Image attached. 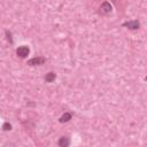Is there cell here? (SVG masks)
<instances>
[{
  "label": "cell",
  "instance_id": "6da1fadb",
  "mask_svg": "<svg viewBox=\"0 0 147 147\" xmlns=\"http://www.w3.org/2000/svg\"><path fill=\"white\" fill-rule=\"evenodd\" d=\"M29 53H30V49H29L28 46H20V47L16 49L17 56H20V57H22V59L26 57V56L29 55Z\"/></svg>",
  "mask_w": 147,
  "mask_h": 147
},
{
  "label": "cell",
  "instance_id": "7a4b0ae2",
  "mask_svg": "<svg viewBox=\"0 0 147 147\" xmlns=\"http://www.w3.org/2000/svg\"><path fill=\"white\" fill-rule=\"evenodd\" d=\"M45 61H46L45 57L38 56V57H33V59L29 60V61H28V64H29V65H40V64H44Z\"/></svg>",
  "mask_w": 147,
  "mask_h": 147
},
{
  "label": "cell",
  "instance_id": "3957f363",
  "mask_svg": "<svg viewBox=\"0 0 147 147\" xmlns=\"http://www.w3.org/2000/svg\"><path fill=\"white\" fill-rule=\"evenodd\" d=\"M111 9H113V8H111V5H110L109 2H107V1L102 2L101 6H100V13L103 14V15L109 14V13L111 11Z\"/></svg>",
  "mask_w": 147,
  "mask_h": 147
},
{
  "label": "cell",
  "instance_id": "277c9868",
  "mask_svg": "<svg viewBox=\"0 0 147 147\" xmlns=\"http://www.w3.org/2000/svg\"><path fill=\"white\" fill-rule=\"evenodd\" d=\"M123 26H126V28H129V29H131V30H136V29H139V26H140V24H139V22L138 21H130V22H125L124 24H123Z\"/></svg>",
  "mask_w": 147,
  "mask_h": 147
},
{
  "label": "cell",
  "instance_id": "5b68a950",
  "mask_svg": "<svg viewBox=\"0 0 147 147\" xmlns=\"http://www.w3.org/2000/svg\"><path fill=\"white\" fill-rule=\"evenodd\" d=\"M59 146L60 147H68L70 145V138L69 137H61L59 139Z\"/></svg>",
  "mask_w": 147,
  "mask_h": 147
},
{
  "label": "cell",
  "instance_id": "8992f818",
  "mask_svg": "<svg viewBox=\"0 0 147 147\" xmlns=\"http://www.w3.org/2000/svg\"><path fill=\"white\" fill-rule=\"evenodd\" d=\"M71 117H72V116H71V114H70V113H64V114L60 117V122H61V123L69 122V121L71 119Z\"/></svg>",
  "mask_w": 147,
  "mask_h": 147
},
{
  "label": "cell",
  "instance_id": "52a82bcc",
  "mask_svg": "<svg viewBox=\"0 0 147 147\" xmlns=\"http://www.w3.org/2000/svg\"><path fill=\"white\" fill-rule=\"evenodd\" d=\"M55 77H56V75H55L54 72H48V74L45 76V80H46L47 83H52V82L55 80Z\"/></svg>",
  "mask_w": 147,
  "mask_h": 147
},
{
  "label": "cell",
  "instance_id": "ba28073f",
  "mask_svg": "<svg viewBox=\"0 0 147 147\" xmlns=\"http://www.w3.org/2000/svg\"><path fill=\"white\" fill-rule=\"evenodd\" d=\"M2 129H3L5 131H9V130H11V125H10L8 122H6V123L2 125Z\"/></svg>",
  "mask_w": 147,
  "mask_h": 147
},
{
  "label": "cell",
  "instance_id": "9c48e42d",
  "mask_svg": "<svg viewBox=\"0 0 147 147\" xmlns=\"http://www.w3.org/2000/svg\"><path fill=\"white\" fill-rule=\"evenodd\" d=\"M6 34H7V39H8L10 42H13V39H11V33H10V32H8V31H6Z\"/></svg>",
  "mask_w": 147,
  "mask_h": 147
}]
</instances>
